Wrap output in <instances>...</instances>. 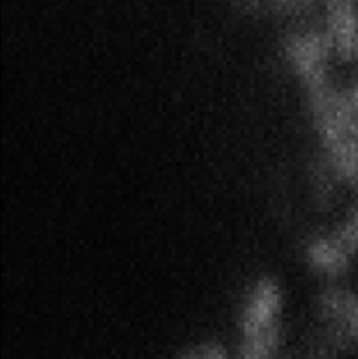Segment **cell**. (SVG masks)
Here are the masks:
<instances>
[{"instance_id": "4", "label": "cell", "mask_w": 358, "mask_h": 359, "mask_svg": "<svg viewBox=\"0 0 358 359\" xmlns=\"http://www.w3.org/2000/svg\"><path fill=\"white\" fill-rule=\"evenodd\" d=\"M350 256V252L343 248V244L337 238L318 241L309 249V258H311L312 265L329 273L340 272L347 265Z\"/></svg>"}, {"instance_id": "1", "label": "cell", "mask_w": 358, "mask_h": 359, "mask_svg": "<svg viewBox=\"0 0 358 359\" xmlns=\"http://www.w3.org/2000/svg\"><path fill=\"white\" fill-rule=\"evenodd\" d=\"M329 42L343 58L358 56V14L350 0L333 2L329 21Z\"/></svg>"}, {"instance_id": "6", "label": "cell", "mask_w": 358, "mask_h": 359, "mask_svg": "<svg viewBox=\"0 0 358 359\" xmlns=\"http://www.w3.org/2000/svg\"><path fill=\"white\" fill-rule=\"evenodd\" d=\"M337 241L343 244V248L346 249L347 252L358 251V210H354L350 216V219L344 223L343 230L337 235Z\"/></svg>"}, {"instance_id": "2", "label": "cell", "mask_w": 358, "mask_h": 359, "mask_svg": "<svg viewBox=\"0 0 358 359\" xmlns=\"http://www.w3.org/2000/svg\"><path fill=\"white\" fill-rule=\"evenodd\" d=\"M277 311H279V293L277 287L269 280H263L253 290L242 316V328L244 335L262 332V330L276 326Z\"/></svg>"}, {"instance_id": "7", "label": "cell", "mask_w": 358, "mask_h": 359, "mask_svg": "<svg viewBox=\"0 0 358 359\" xmlns=\"http://www.w3.org/2000/svg\"><path fill=\"white\" fill-rule=\"evenodd\" d=\"M199 359H227L225 351L216 346H207L199 351Z\"/></svg>"}, {"instance_id": "5", "label": "cell", "mask_w": 358, "mask_h": 359, "mask_svg": "<svg viewBox=\"0 0 358 359\" xmlns=\"http://www.w3.org/2000/svg\"><path fill=\"white\" fill-rule=\"evenodd\" d=\"M279 344L277 326L244 335L239 359H272Z\"/></svg>"}, {"instance_id": "3", "label": "cell", "mask_w": 358, "mask_h": 359, "mask_svg": "<svg viewBox=\"0 0 358 359\" xmlns=\"http://www.w3.org/2000/svg\"><path fill=\"white\" fill-rule=\"evenodd\" d=\"M323 311L340 337L358 344V297L346 291H330L323 297Z\"/></svg>"}]
</instances>
